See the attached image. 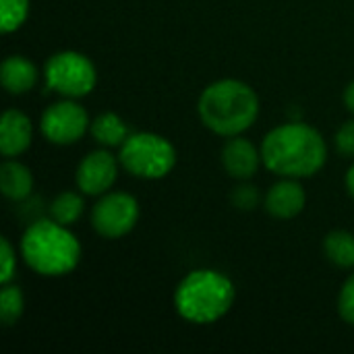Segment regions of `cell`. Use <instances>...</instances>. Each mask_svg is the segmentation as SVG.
Returning <instances> with one entry per match:
<instances>
[{
    "label": "cell",
    "instance_id": "obj_1",
    "mask_svg": "<svg viewBox=\"0 0 354 354\" xmlns=\"http://www.w3.org/2000/svg\"><path fill=\"white\" fill-rule=\"evenodd\" d=\"M263 166L282 178H309L328 162V143L317 129L290 120L272 129L261 141Z\"/></svg>",
    "mask_w": 354,
    "mask_h": 354
},
{
    "label": "cell",
    "instance_id": "obj_2",
    "mask_svg": "<svg viewBox=\"0 0 354 354\" xmlns=\"http://www.w3.org/2000/svg\"><path fill=\"white\" fill-rule=\"evenodd\" d=\"M197 112L205 129L220 137H234L255 124L259 97L245 81L220 79L201 91Z\"/></svg>",
    "mask_w": 354,
    "mask_h": 354
},
{
    "label": "cell",
    "instance_id": "obj_3",
    "mask_svg": "<svg viewBox=\"0 0 354 354\" xmlns=\"http://www.w3.org/2000/svg\"><path fill=\"white\" fill-rule=\"evenodd\" d=\"M21 257L29 270L44 278H62L81 261V243L68 226L39 218L31 222L19 243Z\"/></svg>",
    "mask_w": 354,
    "mask_h": 354
},
{
    "label": "cell",
    "instance_id": "obj_4",
    "mask_svg": "<svg viewBox=\"0 0 354 354\" xmlns=\"http://www.w3.org/2000/svg\"><path fill=\"white\" fill-rule=\"evenodd\" d=\"M234 297V284L226 274L207 268L193 270L174 290V309L193 326H212L232 309Z\"/></svg>",
    "mask_w": 354,
    "mask_h": 354
},
{
    "label": "cell",
    "instance_id": "obj_5",
    "mask_svg": "<svg viewBox=\"0 0 354 354\" xmlns=\"http://www.w3.org/2000/svg\"><path fill=\"white\" fill-rule=\"evenodd\" d=\"M118 162L135 178L160 180L176 166V149L166 137L139 131L131 133L118 147Z\"/></svg>",
    "mask_w": 354,
    "mask_h": 354
},
{
    "label": "cell",
    "instance_id": "obj_6",
    "mask_svg": "<svg viewBox=\"0 0 354 354\" xmlns=\"http://www.w3.org/2000/svg\"><path fill=\"white\" fill-rule=\"evenodd\" d=\"M46 87L62 97L79 100L89 95L97 85L95 64L81 52L62 50L52 54L44 64Z\"/></svg>",
    "mask_w": 354,
    "mask_h": 354
},
{
    "label": "cell",
    "instance_id": "obj_7",
    "mask_svg": "<svg viewBox=\"0 0 354 354\" xmlns=\"http://www.w3.org/2000/svg\"><path fill=\"white\" fill-rule=\"evenodd\" d=\"M139 222V203L131 193H104L91 207L93 230L108 241L127 236Z\"/></svg>",
    "mask_w": 354,
    "mask_h": 354
},
{
    "label": "cell",
    "instance_id": "obj_8",
    "mask_svg": "<svg viewBox=\"0 0 354 354\" xmlns=\"http://www.w3.org/2000/svg\"><path fill=\"white\" fill-rule=\"evenodd\" d=\"M91 127L89 114L75 100L64 97L48 106L39 118V131L46 141L54 145H73L77 143Z\"/></svg>",
    "mask_w": 354,
    "mask_h": 354
},
{
    "label": "cell",
    "instance_id": "obj_9",
    "mask_svg": "<svg viewBox=\"0 0 354 354\" xmlns=\"http://www.w3.org/2000/svg\"><path fill=\"white\" fill-rule=\"evenodd\" d=\"M118 164L120 162L108 149L89 151L77 166V189L89 197H102L114 187L118 178Z\"/></svg>",
    "mask_w": 354,
    "mask_h": 354
},
{
    "label": "cell",
    "instance_id": "obj_10",
    "mask_svg": "<svg viewBox=\"0 0 354 354\" xmlns=\"http://www.w3.org/2000/svg\"><path fill=\"white\" fill-rule=\"evenodd\" d=\"M261 160V149H257L249 139L234 135L228 137L222 147V166L230 178L249 180L257 174Z\"/></svg>",
    "mask_w": 354,
    "mask_h": 354
},
{
    "label": "cell",
    "instance_id": "obj_11",
    "mask_svg": "<svg viewBox=\"0 0 354 354\" xmlns=\"http://www.w3.org/2000/svg\"><path fill=\"white\" fill-rule=\"evenodd\" d=\"M263 205L272 218L292 220L305 209L307 195L299 178H282L276 185H272V189L266 193Z\"/></svg>",
    "mask_w": 354,
    "mask_h": 354
},
{
    "label": "cell",
    "instance_id": "obj_12",
    "mask_svg": "<svg viewBox=\"0 0 354 354\" xmlns=\"http://www.w3.org/2000/svg\"><path fill=\"white\" fill-rule=\"evenodd\" d=\"M33 139V127L27 114L21 110H6L0 120V153L4 158H17L29 149Z\"/></svg>",
    "mask_w": 354,
    "mask_h": 354
},
{
    "label": "cell",
    "instance_id": "obj_13",
    "mask_svg": "<svg viewBox=\"0 0 354 354\" xmlns=\"http://www.w3.org/2000/svg\"><path fill=\"white\" fill-rule=\"evenodd\" d=\"M37 79H39V71L29 58L12 54L2 60L0 81H2V87L10 95H23V93L31 91L35 87Z\"/></svg>",
    "mask_w": 354,
    "mask_h": 354
},
{
    "label": "cell",
    "instance_id": "obj_14",
    "mask_svg": "<svg viewBox=\"0 0 354 354\" xmlns=\"http://www.w3.org/2000/svg\"><path fill=\"white\" fill-rule=\"evenodd\" d=\"M0 191L6 199L15 203L29 199L33 193L31 170L15 158H6L0 166Z\"/></svg>",
    "mask_w": 354,
    "mask_h": 354
},
{
    "label": "cell",
    "instance_id": "obj_15",
    "mask_svg": "<svg viewBox=\"0 0 354 354\" xmlns=\"http://www.w3.org/2000/svg\"><path fill=\"white\" fill-rule=\"evenodd\" d=\"M89 133L95 143L102 147H120L124 139L131 135L127 122L116 112H104L91 120Z\"/></svg>",
    "mask_w": 354,
    "mask_h": 354
},
{
    "label": "cell",
    "instance_id": "obj_16",
    "mask_svg": "<svg viewBox=\"0 0 354 354\" xmlns=\"http://www.w3.org/2000/svg\"><path fill=\"white\" fill-rule=\"evenodd\" d=\"M324 255L336 268H354V234L348 230H332L324 239Z\"/></svg>",
    "mask_w": 354,
    "mask_h": 354
},
{
    "label": "cell",
    "instance_id": "obj_17",
    "mask_svg": "<svg viewBox=\"0 0 354 354\" xmlns=\"http://www.w3.org/2000/svg\"><path fill=\"white\" fill-rule=\"evenodd\" d=\"M85 209V201H83V193H75V191H64L60 195H56L50 203V218L56 220L62 226H73L79 222V218L83 216Z\"/></svg>",
    "mask_w": 354,
    "mask_h": 354
},
{
    "label": "cell",
    "instance_id": "obj_18",
    "mask_svg": "<svg viewBox=\"0 0 354 354\" xmlns=\"http://www.w3.org/2000/svg\"><path fill=\"white\" fill-rule=\"evenodd\" d=\"M25 311V297L19 286L15 284H4L0 292V322L4 328L15 326Z\"/></svg>",
    "mask_w": 354,
    "mask_h": 354
},
{
    "label": "cell",
    "instance_id": "obj_19",
    "mask_svg": "<svg viewBox=\"0 0 354 354\" xmlns=\"http://www.w3.org/2000/svg\"><path fill=\"white\" fill-rule=\"evenodd\" d=\"M29 17V0H0V27L12 33L23 27Z\"/></svg>",
    "mask_w": 354,
    "mask_h": 354
},
{
    "label": "cell",
    "instance_id": "obj_20",
    "mask_svg": "<svg viewBox=\"0 0 354 354\" xmlns=\"http://www.w3.org/2000/svg\"><path fill=\"white\" fill-rule=\"evenodd\" d=\"M259 191H257V187L255 185H247L245 180H243V185H239L234 191H232V195H230V201H232V205L236 207V209H241V212H253L257 205H259Z\"/></svg>",
    "mask_w": 354,
    "mask_h": 354
},
{
    "label": "cell",
    "instance_id": "obj_21",
    "mask_svg": "<svg viewBox=\"0 0 354 354\" xmlns=\"http://www.w3.org/2000/svg\"><path fill=\"white\" fill-rule=\"evenodd\" d=\"M17 274V253L6 236L0 239V282L10 284Z\"/></svg>",
    "mask_w": 354,
    "mask_h": 354
},
{
    "label": "cell",
    "instance_id": "obj_22",
    "mask_svg": "<svg viewBox=\"0 0 354 354\" xmlns=\"http://www.w3.org/2000/svg\"><path fill=\"white\" fill-rule=\"evenodd\" d=\"M338 313L342 317V322H346L348 326H354V274H351L338 295Z\"/></svg>",
    "mask_w": 354,
    "mask_h": 354
},
{
    "label": "cell",
    "instance_id": "obj_23",
    "mask_svg": "<svg viewBox=\"0 0 354 354\" xmlns=\"http://www.w3.org/2000/svg\"><path fill=\"white\" fill-rule=\"evenodd\" d=\"M336 151L342 158H354V120L344 122L336 133Z\"/></svg>",
    "mask_w": 354,
    "mask_h": 354
},
{
    "label": "cell",
    "instance_id": "obj_24",
    "mask_svg": "<svg viewBox=\"0 0 354 354\" xmlns=\"http://www.w3.org/2000/svg\"><path fill=\"white\" fill-rule=\"evenodd\" d=\"M342 100H344V106H346V110H348V112H353V114H354V81H351V83L346 85V89H344V95H342Z\"/></svg>",
    "mask_w": 354,
    "mask_h": 354
},
{
    "label": "cell",
    "instance_id": "obj_25",
    "mask_svg": "<svg viewBox=\"0 0 354 354\" xmlns=\"http://www.w3.org/2000/svg\"><path fill=\"white\" fill-rule=\"evenodd\" d=\"M344 185H346L348 195L354 199V164L348 168V172H346V176H344Z\"/></svg>",
    "mask_w": 354,
    "mask_h": 354
}]
</instances>
